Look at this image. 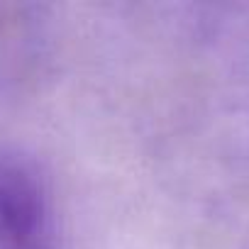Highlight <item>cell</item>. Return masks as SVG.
I'll use <instances>...</instances> for the list:
<instances>
[{
	"label": "cell",
	"mask_w": 249,
	"mask_h": 249,
	"mask_svg": "<svg viewBox=\"0 0 249 249\" xmlns=\"http://www.w3.org/2000/svg\"><path fill=\"white\" fill-rule=\"evenodd\" d=\"M0 249H59V215L39 164L0 147Z\"/></svg>",
	"instance_id": "cell-1"
},
{
	"label": "cell",
	"mask_w": 249,
	"mask_h": 249,
	"mask_svg": "<svg viewBox=\"0 0 249 249\" xmlns=\"http://www.w3.org/2000/svg\"><path fill=\"white\" fill-rule=\"evenodd\" d=\"M37 39V8L0 3V86L22 78L30 69V52Z\"/></svg>",
	"instance_id": "cell-2"
}]
</instances>
